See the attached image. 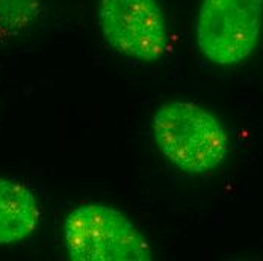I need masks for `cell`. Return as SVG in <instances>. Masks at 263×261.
Wrapping results in <instances>:
<instances>
[{"mask_svg":"<svg viewBox=\"0 0 263 261\" xmlns=\"http://www.w3.org/2000/svg\"><path fill=\"white\" fill-rule=\"evenodd\" d=\"M41 220V209L25 184L0 178V246L25 242Z\"/></svg>","mask_w":263,"mask_h":261,"instance_id":"5","label":"cell"},{"mask_svg":"<svg viewBox=\"0 0 263 261\" xmlns=\"http://www.w3.org/2000/svg\"><path fill=\"white\" fill-rule=\"evenodd\" d=\"M64 245L73 261H152L147 237L118 209L103 203L82 204L64 222Z\"/></svg>","mask_w":263,"mask_h":261,"instance_id":"2","label":"cell"},{"mask_svg":"<svg viewBox=\"0 0 263 261\" xmlns=\"http://www.w3.org/2000/svg\"><path fill=\"white\" fill-rule=\"evenodd\" d=\"M99 25L117 53L144 64L162 59L170 30L158 0H99Z\"/></svg>","mask_w":263,"mask_h":261,"instance_id":"4","label":"cell"},{"mask_svg":"<svg viewBox=\"0 0 263 261\" xmlns=\"http://www.w3.org/2000/svg\"><path fill=\"white\" fill-rule=\"evenodd\" d=\"M38 0H0V38H9L30 25Z\"/></svg>","mask_w":263,"mask_h":261,"instance_id":"6","label":"cell"},{"mask_svg":"<svg viewBox=\"0 0 263 261\" xmlns=\"http://www.w3.org/2000/svg\"><path fill=\"white\" fill-rule=\"evenodd\" d=\"M152 133L160 154L179 171L203 175L229 157V136L222 124L200 105L171 100L156 110Z\"/></svg>","mask_w":263,"mask_h":261,"instance_id":"1","label":"cell"},{"mask_svg":"<svg viewBox=\"0 0 263 261\" xmlns=\"http://www.w3.org/2000/svg\"><path fill=\"white\" fill-rule=\"evenodd\" d=\"M262 25L263 0H201L195 23L198 50L215 65H237L254 52Z\"/></svg>","mask_w":263,"mask_h":261,"instance_id":"3","label":"cell"}]
</instances>
